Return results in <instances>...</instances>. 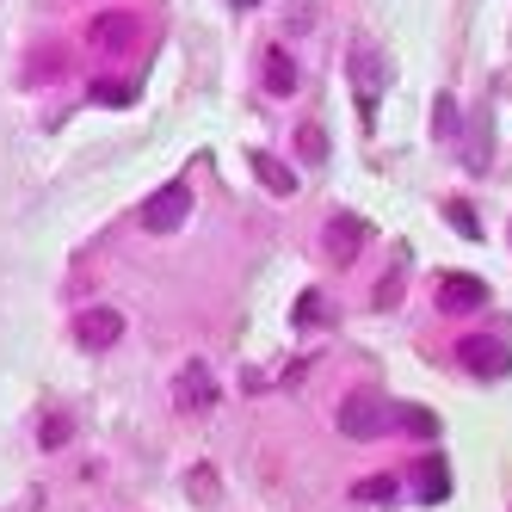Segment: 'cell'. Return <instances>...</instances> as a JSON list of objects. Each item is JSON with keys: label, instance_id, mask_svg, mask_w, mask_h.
Listing matches in <instances>:
<instances>
[{"label": "cell", "instance_id": "obj_19", "mask_svg": "<svg viewBox=\"0 0 512 512\" xmlns=\"http://www.w3.org/2000/svg\"><path fill=\"white\" fill-rule=\"evenodd\" d=\"M235 7H260V0H235Z\"/></svg>", "mask_w": 512, "mask_h": 512}, {"label": "cell", "instance_id": "obj_7", "mask_svg": "<svg viewBox=\"0 0 512 512\" xmlns=\"http://www.w3.org/2000/svg\"><path fill=\"white\" fill-rule=\"evenodd\" d=\"M247 167L260 173V186H266V192H278V198H290V192H297V173H290L284 161H272L266 149H247Z\"/></svg>", "mask_w": 512, "mask_h": 512}, {"label": "cell", "instance_id": "obj_15", "mask_svg": "<svg viewBox=\"0 0 512 512\" xmlns=\"http://www.w3.org/2000/svg\"><path fill=\"white\" fill-rule=\"evenodd\" d=\"M93 99H99V105H130L136 93H130V87H118V81H99V87H93Z\"/></svg>", "mask_w": 512, "mask_h": 512}, {"label": "cell", "instance_id": "obj_18", "mask_svg": "<svg viewBox=\"0 0 512 512\" xmlns=\"http://www.w3.org/2000/svg\"><path fill=\"white\" fill-rule=\"evenodd\" d=\"M389 494H395L389 475H383V482H364V488H358V500H389Z\"/></svg>", "mask_w": 512, "mask_h": 512}, {"label": "cell", "instance_id": "obj_17", "mask_svg": "<svg viewBox=\"0 0 512 512\" xmlns=\"http://www.w3.org/2000/svg\"><path fill=\"white\" fill-rule=\"evenodd\" d=\"M432 118H438V136H451V130H457V105H451V99H438V105H432Z\"/></svg>", "mask_w": 512, "mask_h": 512}, {"label": "cell", "instance_id": "obj_5", "mask_svg": "<svg viewBox=\"0 0 512 512\" xmlns=\"http://www.w3.org/2000/svg\"><path fill=\"white\" fill-rule=\"evenodd\" d=\"M463 371H475V377H506L512 371V352L500 340H463Z\"/></svg>", "mask_w": 512, "mask_h": 512}, {"label": "cell", "instance_id": "obj_10", "mask_svg": "<svg viewBox=\"0 0 512 512\" xmlns=\"http://www.w3.org/2000/svg\"><path fill=\"white\" fill-rule=\"evenodd\" d=\"M383 420L401 426V432H414V438H438V414H426V408H389L383 401Z\"/></svg>", "mask_w": 512, "mask_h": 512}, {"label": "cell", "instance_id": "obj_4", "mask_svg": "<svg viewBox=\"0 0 512 512\" xmlns=\"http://www.w3.org/2000/svg\"><path fill=\"white\" fill-rule=\"evenodd\" d=\"M87 38L99 50H136V13H93L87 19Z\"/></svg>", "mask_w": 512, "mask_h": 512}, {"label": "cell", "instance_id": "obj_8", "mask_svg": "<svg viewBox=\"0 0 512 512\" xmlns=\"http://www.w3.org/2000/svg\"><path fill=\"white\" fill-rule=\"evenodd\" d=\"M352 87H358V112L371 118V105H377V56H371V44L352 50Z\"/></svg>", "mask_w": 512, "mask_h": 512}, {"label": "cell", "instance_id": "obj_16", "mask_svg": "<svg viewBox=\"0 0 512 512\" xmlns=\"http://www.w3.org/2000/svg\"><path fill=\"white\" fill-rule=\"evenodd\" d=\"M445 216H451V223H457L463 235H482V223H475V210H469V204H451Z\"/></svg>", "mask_w": 512, "mask_h": 512}, {"label": "cell", "instance_id": "obj_11", "mask_svg": "<svg viewBox=\"0 0 512 512\" xmlns=\"http://www.w3.org/2000/svg\"><path fill=\"white\" fill-rule=\"evenodd\" d=\"M266 87H272V93H297V62H290L284 50L266 56Z\"/></svg>", "mask_w": 512, "mask_h": 512}, {"label": "cell", "instance_id": "obj_2", "mask_svg": "<svg viewBox=\"0 0 512 512\" xmlns=\"http://www.w3.org/2000/svg\"><path fill=\"white\" fill-rule=\"evenodd\" d=\"M389 420H383V401L377 395H346L340 401V432L346 438H377Z\"/></svg>", "mask_w": 512, "mask_h": 512}, {"label": "cell", "instance_id": "obj_9", "mask_svg": "<svg viewBox=\"0 0 512 512\" xmlns=\"http://www.w3.org/2000/svg\"><path fill=\"white\" fill-rule=\"evenodd\" d=\"M482 303H488V284H482V278H463V272L445 278V309L463 315V309H482Z\"/></svg>", "mask_w": 512, "mask_h": 512}, {"label": "cell", "instance_id": "obj_3", "mask_svg": "<svg viewBox=\"0 0 512 512\" xmlns=\"http://www.w3.org/2000/svg\"><path fill=\"white\" fill-rule=\"evenodd\" d=\"M75 340H81L87 352L118 346V340H124V315H118V309H87V315L75 321Z\"/></svg>", "mask_w": 512, "mask_h": 512}, {"label": "cell", "instance_id": "obj_1", "mask_svg": "<svg viewBox=\"0 0 512 512\" xmlns=\"http://www.w3.org/2000/svg\"><path fill=\"white\" fill-rule=\"evenodd\" d=\"M186 216H192V192L173 179V186H161L149 204H142V229H149V235H173Z\"/></svg>", "mask_w": 512, "mask_h": 512}, {"label": "cell", "instance_id": "obj_6", "mask_svg": "<svg viewBox=\"0 0 512 512\" xmlns=\"http://www.w3.org/2000/svg\"><path fill=\"white\" fill-rule=\"evenodd\" d=\"M179 408H192V414H204V408H216V377L204 371V364L192 358L186 371H179Z\"/></svg>", "mask_w": 512, "mask_h": 512}, {"label": "cell", "instance_id": "obj_14", "mask_svg": "<svg viewBox=\"0 0 512 512\" xmlns=\"http://www.w3.org/2000/svg\"><path fill=\"white\" fill-rule=\"evenodd\" d=\"M420 482H426V500H445V488H451V475L438 469V463H426V469H420Z\"/></svg>", "mask_w": 512, "mask_h": 512}, {"label": "cell", "instance_id": "obj_13", "mask_svg": "<svg viewBox=\"0 0 512 512\" xmlns=\"http://www.w3.org/2000/svg\"><path fill=\"white\" fill-rule=\"evenodd\" d=\"M297 149H303V161H327V136H321L315 124H303V130H297Z\"/></svg>", "mask_w": 512, "mask_h": 512}, {"label": "cell", "instance_id": "obj_12", "mask_svg": "<svg viewBox=\"0 0 512 512\" xmlns=\"http://www.w3.org/2000/svg\"><path fill=\"white\" fill-rule=\"evenodd\" d=\"M38 438H44V451H62V445H68V414H44Z\"/></svg>", "mask_w": 512, "mask_h": 512}]
</instances>
